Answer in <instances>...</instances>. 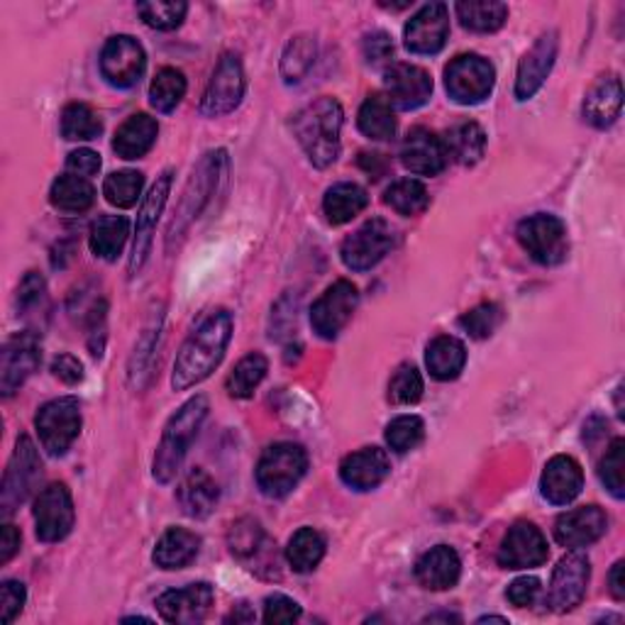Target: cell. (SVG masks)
<instances>
[{"label": "cell", "instance_id": "obj_1", "mask_svg": "<svg viewBox=\"0 0 625 625\" xmlns=\"http://www.w3.org/2000/svg\"><path fill=\"white\" fill-rule=\"evenodd\" d=\"M232 340V315L228 311L210 313L196 333L184 342L174 362L171 386L174 392H188L213 374Z\"/></svg>", "mask_w": 625, "mask_h": 625}, {"label": "cell", "instance_id": "obj_2", "mask_svg": "<svg viewBox=\"0 0 625 625\" xmlns=\"http://www.w3.org/2000/svg\"><path fill=\"white\" fill-rule=\"evenodd\" d=\"M345 123V113L335 98H317L315 103L305 105L303 111L293 117V135L299 145L309 155L311 164L317 169H327L340 157V133Z\"/></svg>", "mask_w": 625, "mask_h": 625}, {"label": "cell", "instance_id": "obj_3", "mask_svg": "<svg viewBox=\"0 0 625 625\" xmlns=\"http://www.w3.org/2000/svg\"><path fill=\"white\" fill-rule=\"evenodd\" d=\"M208 410H210L208 398L194 396L169 418L167 428L162 433V440L157 445L155 465H152V471H155V479L159 483H169L176 479V475H179L188 447H191L196 435L200 433V428H204Z\"/></svg>", "mask_w": 625, "mask_h": 625}, {"label": "cell", "instance_id": "obj_4", "mask_svg": "<svg viewBox=\"0 0 625 625\" xmlns=\"http://www.w3.org/2000/svg\"><path fill=\"white\" fill-rule=\"evenodd\" d=\"M305 469H309V455L296 442H277L264 450L257 465V487L264 497L281 499L299 487Z\"/></svg>", "mask_w": 625, "mask_h": 625}, {"label": "cell", "instance_id": "obj_5", "mask_svg": "<svg viewBox=\"0 0 625 625\" xmlns=\"http://www.w3.org/2000/svg\"><path fill=\"white\" fill-rule=\"evenodd\" d=\"M515 238L523 250L542 267L562 264L570 252L567 226L550 213H535L518 222Z\"/></svg>", "mask_w": 625, "mask_h": 625}, {"label": "cell", "instance_id": "obj_6", "mask_svg": "<svg viewBox=\"0 0 625 625\" xmlns=\"http://www.w3.org/2000/svg\"><path fill=\"white\" fill-rule=\"evenodd\" d=\"M40 442L52 457H62L76 442L81 433V404L74 396L54 398L44 404L34 418Z\"/></svg>", "mask_w": 625, "mask_h": 625}, {"label": "cell", "instance_id": "obj_7", "mask_svg": "<svg viewBox=\"0 0 625 625\" xmlns=\"http://www.w3.org/2000/svg\"><path fill=\"white\" fill-rule=\"evenodd\" d=\"M497 84V69L479 54H459L445 69V88L459 105L487 101Z\"/></svg>", "mask_w": 625, "mask_h": 625}, {"label": "cell", "instance_id": "obj_8", "mask_svg": "<svg viewBox=\"0 0 625 625\" xmlns=\"http://www.w3.org/2000/svg\"><path fill=\"white\" fill-rule=\"evenodd\" d=\"M40 481H42V459L38 455V447H34L28 435H22L15 445L13 459H10L3 479V493H0L3 513L10 515L20 503H25L30 499V493L38 489Z\"/></svg>", "mask_w": 625, "mask_h": 625}, {"label": "cell", "instance_id": "obj_9", "mask_svg": "<svg viewBox=\"0 0 625 625\" xmlns=\"http://www.w3.org/2000/svg\"><path fill=\"white\" fill-rule=\"evenodd\" d=\"M147 69V54L135 38L117 34L105 42L101 52V74L115 88H133Z\"/></svg>", "mask_w": 625, "mask_h": 625}, {"label": "cell", "instance_id": "obj_10", "mask_svg": "<svg viewBox=\"0 0 625 625\" xmlns=\"http://www.w3.org/2000/svg\"><path fill=\"white\" fill-rule=\"evenodd\" d=\"M394 247V228L382 218H372L342 242L340 257L352 271H369Z\"/></svg>", "mask_w": 625, "mask_h": 625}, {"label": "cell", "instance_id": "obj_11", "mask_svg": "<svg viewBox=\"0 0 625 625\" xmlns=\"http://www.w3.org/2000/svg\"><path fill=\"white\" fill-rule=\"evenodd\" d=\"M244 72L240 59L235 54H226L218 62L213 76L200 98V113L206 117H220L232 113L244 98Z\"/></svg>", "mask_w": 625, "mask_h": 625}, {"label": "cell", "instance_id": "obj_12", "mask_svg": "<svg viewBox=\"0 0 625 625\" xmlns=\"http://www.w3.org/2000/svg\"><path fill=\"white\" fill-rule=\"evenodd\" d=\"M360 303V291L352 281L340 279L333 287L325 289L321 299L311 309V325L323 340H335L342 327L350 323Z\"/></svg>", "mask_w": 625, "mask_h": 625}, {"label": "cell", "instance_id": "obj_13", "mask_svg": "<svg viewBox=\"0 0 625 625\" xmlns=\"http://www.w3.org/2000/svg\"><path fill=\"white\" fill-rule=\"evenodd\" d=\"M34 530L42 542H59L72 533L76 511L72 493L64 483H52L40 491V497L34 499Z\"/></svg>", "mask_w": 625, "mask_h": 625}, {"label": "cell", "instance_id": "obj_14", "mask_svg": "<svg viewBox=\"0 0 625 625\" xmlns=\"http://www.w3.org/2000/svg\"><path fill=\"white\" fill-rule=\"evenodd\" d=\"M226 157H228L226 152L218 149V152H210V155H206L204 159H200L198 169L194 171V179L188 181V186H186V194H184V200H181L179 216H176L174 222H171L169 240L174 238L176 232H181L194 218H198L200 210H204L210 194L216 191L222 169H226V164H228Z\"/></svg>", "mask_w": 625, "mask_h": 625}, {"label": "cell", "instance_id": "obj_15", "mask_svg": "<svg viewBox=\"0 0 625 625\" xmlns=\"http://www.w3.org/2000/svg\"><path fill=\"white\" fill-rule=\"evenodd\" d=\"M588 576H592V562L584 552L574 550L558 562V567L552 572L550 582V606L554 611H572L584 601Z\"/></svg>", "mask_w": 625, "mask_h": 625}, {"label": "cell", "instance_id": "obj_16", "mask_svg": "<svg viewBox=\"0 0 625 625\" xmlns=\"http://www.w3.org/2000/svg\"><path fill=\"white\" fill-rule=\"evenodd\" d=\"M548 540L535 523H515L506 538L497 560L503 570H533L548 562Z\"/></svg>", "mask_w": 625, "mask_h": 625}, {"label": "cell", "instance_id": "obj_17", "mask_svg": "<svg viewBox=\"0 0 625 625\" xmlns=\"http://www.w3.org/2000/svg\"><path fill=\"white\" fill-rule=\"evenodd\" d=\"M171 176L174 171L167 169L155 186L149 188V194L143 200V208H139L137 216V230H135V242H133V257H129V274H137L139 269L145 267L149 250H152V235L157 230V220L162 216L164 206H167V198L171 191Z\"/></svg>", "mask_w": 625, "mask_h": 625}, {"label": "cell", "instance_id": "obj_18", "mask_svg": "<svg viewBox=\"0 0 625 625\" xmlns=\"http://www.w3.org/2000/svg\"><path fill=\"white\" fill-rule=\"evenodd\" d=\"M450 38V10L445 3L423 6L404 30L406 46L413 54H438Z\"/></svg>", "mask_w": 625, "mask_h": 625}, {"label": "cell", "instance_id": "obj_19", "mask_svg": "<svg viewBox=\"0 0 625 625\" xmlns=\"http://www.w3.org/2000/svg\"><path fill=\"white\" fill-rule=\"evenodd\" d=\"M40 342L32 333H20L6 342L0 355V392L6 398L30 379V374L40 367Z\"/></svg>", "mask_w": 625, "mask_h": 625}, {"label": "cell", "instance_id": "obj_20", "mask_svg": "<svg viewBox=\"0 0 625 625\" xmlns=\"http://www.w3.org/2000/svg\"><path fill=\"white\" fill-rule=\"evenodd\" d=\"M558 50H560L558 32H545L540 34L538 42L523 54L515 74L518 101H530L542 88V84H545V79L552 72L554 59H558Z\"/></svg>", "mask_w": 625, "mask_h": 625}, {"label": "cell", "instance_id": "obj_21", "mask_svg": "<svg viewBox=\"0 0 625 625\" xmlns=\"http://www.w3.org/2000/svg\"><path fill=\"white\" fill-rule=\"evenodd\" d=\"M400 162L410 174L438 176L450 164L445 139L428 127H413L400 145Z\"/></svg>", "mask_w": 625, "mask_h": 625}, {"label": "cell", "instance_id": "obj_22", "mask_svg": "<svg viewBox=\"0 0 625 625\" xmlns=\"http://www.w3.org/2000/svg\"><path fill=\"white\" fill-rule=\"evenodd\" d=\"M386 91L388 101L400 111H416L426 105L433 96V79L423 66L416 64H394L386 69Z\"/></svg>", "mask_w": 625, "mask_h": 625}, {"label": "cell", "instance_id": "obj_23", "mask_svg": "<svg viewBox=\"0 0 625 625\" xmlns=\"http://www.w3.org/2000/svg\"><path fill=\"white\" fill-rule=\"evenodd\" d=\"M213 598H216L213 588H210L206 582H198V584H188L186 588L164 592L157 598V608L164 621L194 625L208 616L210 606H213Z\"/></svg>", "mask_w": 625, "mask_h": 625}, {"label": "cell", "instance_id": "obj_24", "mask_svg": "<svg viewBox=\"0 0 625 625\" xmlns=\"http://www.w3.org/2000/svg\"><path fill=\"white\" fill-rule=\"evenodd\" d=\"M608 518L598 506H582V509L567 511L558 518V523H554V538H558L562 548L582 550L604 538Z\"/></svg>", "mask_w": 625, "mask_h": 625}, {"label": "cell", "instance_id": "obj_25", "mask_svg": "<svg viewBox=\"0 0 625 625\" xmlns=\"http://www.w3.org/2000/svg\"><path fill=\"white\" fill-rule=\"evenodd\" d=\"M584 489L582 465L570 455L552 457L540 477V491L552 506H567Z\"/></svg>", "mask_w": 625, "mask_h": 625}, {"label": "cell", "instance_id": "obj_26", "mask_svg": "<svg viewBox=\"0 0 625 625\" xmlns=\"http://www.w3.org/2000/svg\"><path fill=\"white\" fill-rule=\"evenodd\" d=\"M388 471H392V459L382 447H364L342 459L340 479L355 491H372L388 477Z\"/></svg>", "mask_w": 625, "mask_h": 625}, {"label": "cell", "instance_id": "obj_27", "mask_svg": "<svg viewBox=\"0 0 625 625\" xmlns=\"http://www.w3.org/2000/svg\"><path fill=\"white\" fill-rule=\"evenodd\" d=\"M623 111V86L618 76H601L596 84L588 88L584 98V121L596 127L606 129L621 117Z\"/></svg>", "mask_w": 625, "mask_h": 625}, {"label": "cell", "instance_id": "obj_28", "mask_svg": "<svg viewBox=\"0 0 625 625\" xmlns=\"http://www.w3.org/2000/svg\"><path fill=\"white\" fill-rule=\"evenodd\" d=\"M459 574H462V562H459V554L450 545L428 550L416 564V580L430 592L452 588L459 582Z\"/></svg>", "mask_w": 625, "mask_h": 625}, {"label": "cell", "instance_id": "obj_29", "mask_svg": "<svg viewBox=\"0 0 625 625\" xmlns=\"http://www.w3.org/2000/svg\"><path fill=\"white\" fill-rule=\"evenodd\" d=\"M157 135H159V125L155 117H149L147 113L129 115L127 121L117 127L113 149L121 159H127V162L143 159L147 152L155 147Z\"/></svg>", "mask_w": 625, "mask_h": 625}, {"label": "cell", "instance_id": "obj_30", "mask_svg": "<svg viewBox=\"0 0 625 625\" xmlns=\"http://www.w3.org/2000/svg\"><path fill=\"white\" fill-rule=\"evenodd\" d=\"M176 497H179V503L186 515L208 518L210 513H213L216 503L220 499V489H218L216 479L210 477L206 469L198 467V469L188 471Z\"/></svg>", "mask_w": 625, "mask_h": 625}, {"label": "cell", "instance_id": "obj_31", "mask_svg": "<svg viewBox=\"0 0 625 625\" xmlns=\"http://www.w3.org/2000/svg\"><path fill=\"white\" fill-rule=\"evenodd\" d=\"M200 550V538L188 528H169L157 540L155 548V564L162 570H184L196 560Z\"/></svg>", "mask_w": 625, "mask_h": 625}, {"label": "cell", "instance_id": "obj_32", "mask_svg": "<svg viewBox=\"0 0 625 625\" xmlns=\"http://www.w3.org/2000/svg\"><path fill=\"white\" fill-rule=\"evenodd\" d=\"M426 364L433 379L452 382L462 374L467 364V350L462 342L452 335L435 337L426 350Z\"/></svg>", "mask_w": 625, "mask_h": 625}, {"label": "cell", "instance_id": "obj_33", "mask_svg": "<svg viewBox=\"0 0 625 625\" xmlns=\"http://www.w3.org/2000/svg\"><path fill=\"white\" fill-rule=\"evenodd\" d=\"M369 204V196L362 186L352 181L335 184L333 188H327V194L323 198V213L327 218L330 226H345L352 218H357L364 208Z\"/></svg>", "mask_w": 625, "mask_h": 625}, {"label": "cell", "instance_id": "obj_34", "mask_svg": "<svg viewBox=\"0 0 625 625\" xmlns=\"http://www.w3.org/2000/svg\"><path fill=\"white\" fill-rule=\"evenodd\" d=\"M129 238V220L125 216H103L93 222L88 235L91 252L105 262H115Z\"/></svg>", "mask_w": 625, "mask_h": 625}, {"label": "cell", "instance_id": "obj_35", "mask_svg": "<svg viewBox=\"0 0 625 625\" xmlns=\"http://www.w3.org/2000/svg\"><path fill=\"white\" fill-rule=\"evenodd\" d=\"M50 200L56 210H62V213H84V210L93 206V200H96V188H93L84 176L66 174L59 176V179L52 184Z\"/></svg>", "mask_w": 625, "mask_h": 625}, {"label": "cell", "instance_id": "obj_36", "mask_svg": "<svg viewBox=\"0 0 625 625\" xmlns=\"http://www.w3.org/2000/svg\"><path fill=\"white\" fill-rule=\"evenodd\" d=\"M442 139L447 155L457 164H462V167H475L483 157V152H487V135L477 123H459Z\"/></svg>", "mask_w": 625, "mask_h": 625}, {"label": "cell", "instance_id": "obj_37", "mask_svg": "<svg viewBox=\"0 0 625 625\" xmlns=\"http://www.w3.org/2000/svg\"><path fill=\"white\" fill-rule=\"evenodd\" d=\"M455 10L459 22L471 32H497L509 20V6L497 0H467V3H457Z\"/></svg>", "mask_w": 625, "mask_h": 625}, {"label": "cell", "instance_id": "obj_38", "mask_svg": "<svg viewBox=\"0 0 625 625\" xmlns=\"http://www.w3.org/2000/svg\"><path fill=\"white\" fill-rule=\"evenodd\" d=\"M357 125L369 139H392L396 135V117H394V105L386 96L374 93L367 101L362 103Z\"/></svg>", "mask_w": 625, "mask_h": 625}, {"label": "cell", "instance_id": "obj_39", "mask_svg": "<svg viewBox=\"0 0 625 625\" xmlns=\"http://www.w3.org/2000/svg\"><path fill=\"white\" fill-rule=\"evenodd\" d=\"M323 554H325V540L313 528L296 530L287 545V560L291 564V570L299 574L313 572L317 564H321Z\"/></svg>", "mask_w": 625, "mask_h": 625}, {"label": "cell", "instance_id": "obj_40", "mask_svg": "<svg viewBox=\"0 0 625 625\" xmlns=\"http://www.w3.org/2000/svg\"><path fill=\"white\" fill-rule=\"evenodd\" d=\"M386 206H392L398 216H420L423 210L430 206V196H428V188L423 186L416 179H398L392 186L386 188L384 194Z\"/></svg>", "mask_w": 625, "mask_h": 625}, {"label": "cell", "instance_id": "obj_41", "mask_svg": "<svg viewBox=\"0 0 625 625\" xmlns=\"http://www.w3.org/2000/svg\"><path fill=\"white\" fill-rule=\"evenodd\" d=\"M269 372V362L264 355L259 352H250V355L242 357L238 362V367L232 369V374L228 376L226 388L232 398H250L257 386L264 382V376Z\"/></svg>", "mask_w": 625, "mask_h": 625}, {"label": "cell", "instance_id": "obj_42", "mask_svg": "<svg viewBox=\"0 0 625 625\" xmlns=\"http://www.w3.org/2000/svg\"><path fill=\"white\" fill-rule=\"evenodd\" d=\"M103 133L96 111L86 103H69L62 113V135L69 143H88Z\"/></svg>", "mask_w": 625, "mask_h": 625}, {"label": "cell", "instance_id": "obj_43", "mask_svg": "<svg viewBox=\"0 0 625 625\" xmlns=\"http://www.w3.org/2000/svg\"><path fill=\"white\" fill-rule=\"evenodd\" d=\"M186 96V76L174 66H164L149 86V103L159 113L176 111Z\"/></svg>", "mask_w": 625, "mask_h": 625}, {"label": "cell", "instance_id": "obj_44", "mask_svg": "<svg viewBox=\"0 0 625 625\" xmlns=\"http://www.w3.org/2000/svg\"><path fill=\"white\" fill-rule=\"evenodd\" d=\"M315 62V40L311 34H299L293 38L284 56H281V76H284L287 84H299V81L311 72V66Z\"/></svg>", "mask_w": 625, "mask_h": 625}, {"label": "cell", "instance_id": "obj_45", "mask_svg": "<svg viewBox=\"0 0 625 625\" xmlns=\"http://www.w3.org/2000/svg\"><path fill=\"white\" fill-rule=\"evenodd\" d=\"M145 176L133 169L115 171L103 181V196L115 208H133L143 196Z\"/></svg>", "mask_w": 625, "mask_h": 625}, {"label": "cell", "instance_id": "obj_46", "mask_svg": "<svg viewBox=\"0 0 625 625\" xmlns=\"http://www.w3.org/2000/svg\"><path fill=\"white\" fill-rule=\"evenodd\" d=\"M137 13L145 20V25L169 32L186 20L188 6L181 0H152V3H137Z\"/></svg>", "mask_w": 625, "mask_h": 625}, {"label": "cell", "instance_id": "obj_47", "mask_svg": "<svg viewBox=\"0 0 625 625\" xmlns=\"http://www.w3.org/2000/svg\"><path fill=\"white\" fill-rule=\"evenodd\" d=\"M598 479L608 489L613 499L621 501L625 497V440L623 438L613 440L604 459H601Z\"/></svg>", "mask_w": 625, "mask_h": 625}, {"label": "cell", "instance_id": "obj_48", "mask_svg": "<svg viewBox=\"0 0 625 625\" xmlns=\"http://www.w3.org/2000/svg\"><path fill=\"white\" fill-rule=\"evenodd\" d=\"M423 438H426V423L418 416H398L386 428V445L398 455L416 450Z\"/></svg>", "mask_w": 625, "mask_h": 625}, {"label": "cell", "instance_id": "obj_49", "mask_svg": "<svg viewBox=\"0 0 625 625\" xmlns=\"http://www.w3.org/2000/svg\"><path fill=\"white\" fill-rule=\"evenodd\" d=\"M423 398V376L413 364H400L388 382V400L396 406H413Z\"/></svg>", "mask_w": 625, "mask_h": 625}, {"label": "cell", "instance_id": "obj_50", "mask_svg": "<svg viewBox=\"0 0 625 625\" xmlns=\"http://www.w3.org/2000/svg\"><path fill=\"white\" fill-rule=\"evenodd\" d=\"M501 323H503V311L499 303H481L477 309H471L459 317V327L475 340L491 337Z\"/></svg>", "mask_w": 625, "mask_h": 625}, {"label": "cell", "instance_id": "obj_51", "mask_svg": "<svg viewBox=\"0 0 625 625\" xmlns=\"http://www.w3.org/2000/svg\"><path fill=\"white\" fill-rule=\"evenodd\" d=\"M264 545V533L257 521H238L230 528V550L238 558H254V554Z\"/></svg>", "mask_w": 625, "mask_h": 625}, {"label": "cell", "instance_id": "obj_52", "mask_svg": "<svg viewBox=\"0 0 625 625\" xmlns=\"http://www.w3.org/2000/svg\"><path fill=\"white\" fill-rule=\"evenodd\" d=\"M25 598H28L25 584H20L15 580L3 582V586H0V621H3L6 625L13 623L22 613Z\"/></svg>", "mask_w": 625, "mask_h": 625}, {"label": "cell", "instance_id": "obj_53", "mask_svg": "<svg viewBox=\"0 0 625 625\" xmlns=\"http://www.w3.org/2000/svg\"><path fill=\"white\" fill-rule=\"evenodd\" d=\"M301 618V606L296 601L284 596V594H274L264 601V621L267 623H293Z\"/></svg>", "mask_w": 625, "mask_h": 625}, {"label": "cell", "instance_id": "obj_54", "mask_svg": "<svg viewBox=\"0 0 625 625\" xmlns=\"http://www.w3.org/2000/svg\"><path fill=\"white\" fill-rule=\"evenodd\" d=\"M540 592H542L540 580H535V576H521V580H515L509 588H506V598H509L515 608H528L535 604Z\"/></svg>", "mask_w": 625, "mask_h": 625}, {"label": "cell", "instance_id": "obj_55", "mask_svg": "<svg viewBox=\"0 0 625 625\" xmlns=\"http://www.w3.org/2000/svg\"><path fill=\"white\" fill-rule=\"evenodd\" d=\"M364 56H367V62L369 64H382V62H388V59H392V54H394V42H392V38H388L386 32H382V30H376V32H372V34H367V38H364Z\"/></svg>", "mask_w": 625, "mask_h": 625}, {"label": "cell", "instance_id": "obj_56", "mask_svg": "<svg viewBox=\"0 0 625 625\" xmlns=\"http://www.w3.org/2000/svg\"><path fill=\"white\" fill-rule=\"evenodd\" d=\"M44 301V279L38 271H30V274L22 279L20 291H18V303L22 311H32Z\"/></svg>", "mask_w": 625, "mask_h": 625}, {"label": "cell", "instance_id": "obj_57", "mask_svg": "<svg viewBox=\"0 0 625 625\" xmlns=\"http://www.w3.org/2000/svg\"><path fill=\"white\" fill-rule=\"evenodd\" d=\"M66 169L88 179V176H96L101 171V155H96L93 149H76L66 159Z\"/></svg>", "mask_w": 625, "mask_h": 625}, {"label": "cell", "instance_id": "obj_58", "mask_svg": "<svg viewBox=\"0 0 625 625\" xmlns=\"http://www.w3.org/2000/svg\"><path fill=\"white\" fill-rule=\"evenodd\" d=\"M52 372L56 379H62L64 384H79L84 379V364H81L74 355H59L52 362Z\"/></svg>", "mask_w": 625, "mask_h": 625}, {"label": "cell", "instance_id": "obj_59", "mask_svg": "<svg viewBox=\"0 0 625 625\" xmlns=\"http://www.w3.org/2000/svg\"><path fill=\"white\" fill-rule=\"evenodd\" d=\"M20 550V533L15 525L6 523L3 533H0V564H8L13 560V554Z\"/></svg>", "mask_w": 625, "mask_h": 625}, {"label": "cell", "instance_id": "obj_60", "mask_svg": "<svg viewBox=\"0 0 625 625\" xmlns=\"http://www.w3.org/2000/svg\"><path fill=\"white\" fill-rule=\"evenodd\" d=\"M608 588H611V594L616 601L625 598V562L623 560L613 564V570L608 574Z\"/></svg>", "mask_w": 625, "mask_h": 625}, {"label": "cell", "instance_id": "obj_61", "mask_svg": "<svg viewBox=\"0 0 625 625\" xmlns=\"http://www.w3.org/2000/svg\"><path fill=\"white\" fill-rule=\"evenodd\" d=\"M426 621H428V623H433V621H457V623H459L462 618L455 616V613H438V616H428Z\"/></svg>", "mask_w": 625, "mask_h": 625}, {"label": "cell", "instance_id": "obj_62", "mask_svg": "<svg viewBox=\"0 0 625 625\" xmlns=\"http://www.w3.org/2000/svg\"><path fill=\"white\" fill-rule=\"evenodd\" d=\"M509 623V618H501V616H483V618H479L477 623Z\"/></svg>", "mask_w": 625, "mask_h": 625}]
</instances>
